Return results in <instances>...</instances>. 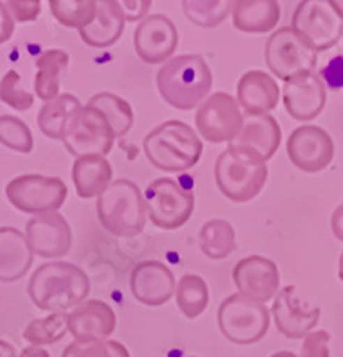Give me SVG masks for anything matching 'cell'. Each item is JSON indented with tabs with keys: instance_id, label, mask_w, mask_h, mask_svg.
I'll list each match as a JSON object with an SVG mask.
<instances>
[{
	"instance_id": "42",
	"label": "cell",
	"mask_w": 343,
	"mask_h": 357,
	"mask_svg": "<svg viewBox=\"0 0 343 357\" xmlns=\"http://www.w3.org/2000/svg\"><path fill=\"white\" fill-rule=\"evenodd\" d=\"M13 33H15V20H13L8 6L0 2V45L11 40Z\"/></svg>"
},
{
	"instance_id": "9",
	"label": "cell",
	"mask_w": 343,
	"mask_h": 357,
	"mask_svg": "<svg viewBox=\"0 0 343 357\" xmlns=\"http://www.w3.org/2000/svg\"><path fill=\"white\" fill-rule=\"evenodd\" d=\"M265 61L270 72L286 82L300 73L314 72L319 54L294 29L282 27L274 31L266 41Z\"/></svg>"
},
{
	"instance_id": "19",
	"label": "cell",
	"mask_w": 343,
	"mask_h": 357,
	"mask_svg": "<svg viewBox=\"0 0 343 357\" xmlns=\"http://www.w3.org/2000/svg\"><path fill=\"white\" fill-rule=\"evenodd\" d=\"M272 314L275 327L282 336L290 340H304L319 324L320 307L303 305L295 296V286H284L274 298Z\"/></svg>"
},
{
	"instance_id": "12",
	"label": "cell",
	"mask_w": 343,
	"mask_h": 357,
	"mask_svg": "<svg viewBox=\"0 0 343 357\" xmlns=\"http://www.w3.org/2000/svg\"><path fill=\"white\" fill-rule=\"evenodd\" d=\"M114 139L116 136L102 111L88 104V106H82V109L72 118L63 143L66 151L75 158H84V155L106 158L113 151Z\"/></svg>"
},
{
	"instance_id": "49",
	"label": "cell",
	"mask_w": 343,
	"mask_h": 357,
	"mask_svg": "<svg viewBox=\"0 0 343 357\" xmlns=\"http://www.w3.org/2000/svg\"><path fill=\"white\" fill-rule=\"evenodd\" d=\"M188 357H197V356H188Z\"/></svg>"
},
{
	"instance_id": "11",
	"label": "cell",
	"mask_w": 343,
	"mask_h": 357,
	"mask_svg": "<svg viewBox=\"0 0 343 357\" xmlns=\"http://www.w3.org/2000/svg\"><path fill=\"white\" fill-rule=\"evenodd\" d=\"M245 118L233 95L217 91L206 98L195 113L199 136L211 143H233L243 129Z\"/></svg>"
},
{
	"instance_id": "18",
	"label": "cell",
	"mask_w": 343,
	"mask_h": 357,
	"mask_svg": "<svg viewBox=\"0 0 343 357\" xmlns=\"http://www.w3.org/2000/svg\"><path fill=\"white\" fill-rule=\"evenodd\" d=\"M135 298L148 307H160L176 295L177 282L174 272L161 261H142L136 264L129 279Z\"/></svg>"
},
{
	"instance_id": "27",
	"label": "cell",
	"mask_w": 343,
	"mask_h": 357,
	"mask_svg": "<svg viewBox=\"0 0 343 357\" xmlns=\"http://www.w3.org/2000/svg\"><path fill=\"white\" fill-rule=\"evenodd\" d=\"M70 57L65 50H45L36 59V77H34V93L43 102H50L59 97L63 77L68 68Z\"/></svg>"
},
{
	"instance_id": "32",
	"label": "cell",
	"mask_w": 343,
	"mask_h": 357,
	"mask_svg": "<svg viewBox=\"0 0 343 357\" xmlns=\"http://www.w3.org/2000/svg\"><path fill=\"white\" fill-rule=\"evenodd\" d=\"M68 333V312H50L45 318H34L25 327L24 340L29 347H47L61 341Z\"/></svg>"
},
{
	"instance_id": "14",
	"label": "cell",
	"mask_w": 343,
	"mask_h": 357,
	"mask_svg": "<svg viewBox=\"0 0 343 357\" xmlns=\"http://www.w3.org/2000/svg\"><path fill=\"white\" fill-rule=\"evenodd\" d=\"M25 238L34 256L43 259L66 256L74 241L70 223L57 211L31 216L25 223Z\"/></svg>"
},
{
	"instance_id": "7",
	"label": "cell",
	"mask_w": 343,
	"mask_h": 357,
	"mask_svg": "<svg viewBox=\"0 0 343 357\" xmlns=\"http://www.w3.org/2000/svg\"><path fill=\"white\" fill-rule=\"evenodd\" d=\"M147 216L155 227L174 231L188 222L195 209V197L192 191L184 190L177 181L160 177L152 181L145 190Z\"/></svg>"
},
{
	"instance_id": "3",
	"label": "cell",
	"mask_w": 343,
	"mask_h": 357,
	"mask_svg": "<svg viewBox=\"0 0 343 357\" xmlns=\"http://www.w3.org/2000/svg\"><path fill=\"white\" fill-rule=\"evenodd\" d=\"M143 152L152 167L165 172H184L199 162L204 145L188 123L167 120L145 136Z\"/></svg>"
},
{
	"instance_id": "8",
	"label": "cell",
	"mask_w": 343,
	"mask_h": 357,
	"mask_svg": "<svg viewBox=\"0 0 343 357\" xmlns=\"http://www.w3.org/2000/svg\"><path fill=\"white\" fill-rule=\"evenodd\" d=\"M291 29L319 54L333 49L342 40L343 18L331 0H304L295 8Z\"/></svg>"
},
{
	"instance_id": "41",
	"label": "cell",
	"mask_w": 343,
	"mask_h": 357,
	"mask_svg": "<svg viewBox=\"0 0 343 357\" xmlns=\"http://www.w3.org/2000/svg\"><path fill=\"white\" fill-rule=\"evenodd\" d=\"M125 22H142L147 18V13L151 9V0H123L120 2Z\"/></svg>"
},
{
	"instance_id": "17",
	"label": "cell",
	"mask_w": 343,
	"mask_h": 357,
	"mask_svg": "<svg viewBox=\"0 0 343 357\" xmlns=\"http://www.w3.org/2000/svg\"><path fill=\"white\" fill-rule=\"evenodd\" d=\"M281 95L286 113L294 120L311 122L326 107L327 88L317 72L300 73L284 82Z\"/></svg>"
},
{
	"instance_id": "36",
	"label": "cell",
	"mask_w": 343,
	"mask_h": 357,
	"mask_svg": "<svg viewBox=\"0 0 343 357\" xmlns=\"http://www.w3.org/2000/svg\"><path fill=\"white\" fill-rule=\"evenodd\" d=\"M61 357H131V354L122 343L114 340L95 341V343L72 341L63 350Z\"/></svg>"
},
{
	"instance_id": "39",
	"label": "cell",
	"mask_w": 343,
	"mask_h": 357,
	"mask_svg": "<svg viewBox=\"0 0 343 357\" xmlns=\"http://www.w3.org/2000/svg\"><path fill=\"white\" fill-rule=\"evenodd\" d=\"M9 13H11L13 20L18 24H27L34 22L41 11L40 0H9L6 2Z\"/></svg>"
},
{
	"instance_id": "1",
	"label": "cell",
	"mask_w": 343,
	"mask_h": 357,
	"mask_svg": "<svg viewBox=\"0 0 343 357\" xmlns=\"http://www.w3.org/2000/svg\"><path fill=\"white\" fill-rule=\"evenodd\" d=\"M91 282L82 268L68 261L41 264L27 284V293L38 309L50 312L74 311L88 301Z\"/></svg>"
},
{
	"instance_id": "38",
	"label": "cell",
	"mask_w": 343,
	"mask_h": 357,
	"mask_svg": "<svg viewBox=\"0 0 343 357\" xmlns=\"http://www.w3.org/2000/svg\"><path fill=\"white\" fill-rule=\"evenodd\" d=\"M329 343L331 334L327 331H313L303 340V349L298 357H331Z\"/></svg>"
},
{
	"instance_id": "15",
	"label": "cell",
	"mask_w": 343,
	"mask_h": 357,
	"mask_svg": "<svg viewBox=\"0 0 343 357\" xmlns=\"http://www.w3.org/2000/svg\"><path fill=\"white\" fill-rule=\"evenodd\" d=\"M179 43L176 24L165 15H151L135 31V50L147 65H165L170 61Z\"/></svg>"
},
{
	"instance_id": "10",
	"label": "cell",
	"mask_w": 343,
	"mask_h": 357,
	"mask_svg": "<svg viewBox=\"0 0 343 357\" xmlns=\"http://www.w3.org/2000/svg\"><path fill=\"white\" fill-rule=\"evenodd\" d=\"M6 195L18 211L36 216L57 211L65 204L68 188L59 177L27 174L13 178L6 186Z\"/></svg>"
},
{
	"instance_id": "22",
	"label": "cell",
	"mask_w": 343,
	"mask_h": 357,
	"mask_svg": "<svg viewBox=\"0 0 343 357\" xmlns=\"http://www.w3.org/2000/svg\"><path fill=\"white\" fill-rule=\"evenodd\" d=\"M229 145L249 149L256 152L263 161H268L274 158L281 145V127L272 114L247 116L238 138Z\"/></svg>"
},
{
	"instance_id": "4",
	"label": "cell",
	"mask_w": 343,
	"mask_h": 357,
	"mask_svg": "<svg viewBox=\"0 0 343 357\" xmlns=\"http://www.w3.org/2000/svg\"><path fill=\"white\" fill-rule=\"evenodd\" d=\"M268 167L256 152L229 145L215 162V181L222 195L231 202H249L261 193Z\"/></svg>"
},
{
	"instance_id": "34",
	"label": "cell",
	"mask_w": 343,
	"mask_h": 357,
	"mask_svg": "<svg viewBox=\"0 0 343 357\" xmlns=\"http://www.w3.org/2000/svg\"><path fill=\"white\" fill-rule=\"evenodd\" d=\"M234 2L231 0H184L183 11L186 18L199 27H217L233 13Z\"/></svg>"
},
{
	"instance_id": "21",
	"label": "cell",
	"mask_w": 343,
	"mask_h": 357,
	"mask_svg": "<svg viewBox=\"0 0 343 357\" xmlns=\"http://www.w3.org/2000/svg\"><path fill=\"white\" fill-rule=\"evenodd\" d=\"M281 98V89L275 79L261 70L245 72L238 81L236 100L247 116L270 114Z\"/></svg>"
},
{
	"instance_id": "20",
	"label": "cell",
	"mask_w": 343,
	"mask_h": 357,
	"mask_svg": "<svg viewBox=\"0 0 343 357\" xmlns=\"http://www.w3.org/2000/svg\"><path fill=\"white\" fill-rule=\"evenodd\" d=\"M116 329V314L113 307L102 301H86L68 312V333L74 341L95 343L109 340Z\"/></svg>"
},
{
	"instance_id": "35",
	"label": "cell",
	"mask_w": 343,
	"mask_h": 357,
	"mask_svg": "<svg viewBox=\"0 0 343 357\" xmlns=\"http://www.w3.org/2000/svg\"><path fill=\"white\" fill-rule=\"evenodd\" d=\"M0 143L20 154H31L34 149L33 132L27 123L13 114L0 116Z\"/></svg>"
},
{
	"instance_id": "16",
	"label": "cell",
	"mask_w": 343,
	"mask_h": 357,
	"mask_svg": "<svg viewBox=\"0 0 343 357\" xmlns=\"http://www.w3.org/2000/svg\"><path fill=\"white\" fill-rule=\"evenodd\" d=\"M233 280L238 293L266 304L277 296L281 275L277 264L272 259L265 256H249L236 263Z\"/></svg>"
},
{
	"instance_id": "29",
	"label": "cell",
	"mask_w": 343,
	"mask_h": 357,
	"mask_svg": "<svg viewBox=\"0 0 343 357\" xmlns=\"http://www.w3.org/2000/svg\"><path fill=\"white\" fill-rule=\"evenodd\" d=\"M199 245L202 254L209 259H225L236 250V232L227 220H209L200 227Z\"/></svg>"
},
{
	"instance_id": "26",
	"label": "cell",
	"mask_w": 343,
	"mask_h": 357,
	"mask_svg": "<svg viewBox=\"0 0 343 357\" xmlns=\"http://www.w3.org/2000/svg\"><path fill=\"white\" fill-rule=\"evenodd\" d=\"M72 181L81 199L98 197L113 183V168L104 155L77 158L72 167Z\"/></svg>"
},
{
	"instance_id": "28",
	"label": "cell",
	"mask_w": 343,
	"mask_h": 357,
	"mask_svg": "<svg viewBox=\"0 0 343 357\" xmlns=\"http://www.w3.org/2000/svg\"><path fill=\"white\" fill-rule=\"evenodd\" d=\"M82 109L77 97L70 93H61L54 100L45 102L38 113V127L47 138L63 139L72 118Z\"/></svg>"
},
{
	"instance_id": "31",
	"label": "cell",
	"mask_w": 343,
	"mask_h": 357,
	"mask_svg": "<svg viewBox=\"0 0 343 357\" xmlns=\"http://www.w3.org/2000/svg\"><path fill=\"white\" fill-rule=\"evenodd\" d=\"M88 104L97 107L98 111H102V114L106 116L107 122H109L111 129H113L116 138H122V136H125L132 129L135 111H132V106L125 98L109 93V91H100V93L93 95Z\"/></svg>"
},
{
	"instance_id": "23",
	"label": "cell",
	"mask_w": 343,
	"mask_h": 357,
	"mask_svg": "<svg viewBox=\"0 0 343 357\" xmlns=\"http://www.w3.org/2000/svg\"><path fill=\"white\" fill-rule=\"evenodd\" d=\"M125 27L122 6L116 0L97 2V17L88 27L81 29V40L93 49H107L120 40Z\"/></svg>"
},
{
	"instance_id": "47",
	"label": "cell",
	"mask_w": 343,
	"mask_h": 357,
	"mask_svg": "<svg viewBox=\"0 0 343 357\" xmlns=\"http://www.w3.org/2000/svg\"><path fill=\"white\" fill-rule=\"evenodd\" d=\"M270 357H298V356H295L294 352H288V350H281V352H275L274 356H270Z\"/></svg>"
},
{
	"instance_id": "48",
	"label": "cell",
	"mask_w": 343,
	"mask_h": 357,
	"mask_svg": "<svg viewBox=\"0 0 343 357\" xmlns=\"http://www.w3.org/2000/svg\"><path fill=\"white\" fill-rule=\"evenodd\" d=\"M338 275H340V280L343 282V252H342V256H340V261H338Z\"/></svg>"
},
{
	"instance_id": "6",
	"label": "cell",
	"mask_w": 343,
	"mask_h": 357,
	"mask_svg": "<svg viewBox=\"0 0 343 357\" xmlns=\"http://www.w3.org/2000/svg\"><path fill=\"white\" fill-rule=\"evenodd\" d=\"M270 314L272 312L265 304L252 301L241 293H234L218 307V329L231 343L254 345L268 333Z\"/></svg>"
},
{
	"instance_id": "5",
	"label": "cell",
	"mask_w": 343,
	"mask_h": 357,
	"mask_svg": "<svg viewBox=\"0 0 343 357\" xmlns=\"http://www.w3.org/2000/svg\"><path fill=\"white\" fill-rule=\"evenodd\" d=\"M98 222L107 232L120 238H132L145 229L147 207L138 184L129 178H116L97 197Z\"/></svg>"
},
{
	"instance_id": "44",
	"label": "cell",
	"mask_w": 343,
	"mask_h": 357,
	"mask_svg": "<svg viewBox=\"0 0 343 357\" xmlns=\"http://www.w3.org/2000/svg\"><path fill=\"white\" fill-rule=\"evenodd\" d=\"M18 357H50L49 350L41 349V347H25Z\"/></svg>"
},
{
	"instance_id": "37",
	"label": "cell",
	"mask_w": 343,
	"mask_h": 357,
	"mask_svg": "<svg viewBox=\"0 0 343 357\" xmlns=\"http://www.w3.org/2000/svg\"><path fill=\"white\" fill-rule=\"evenodd\" d=\"M0 102H4L9 107L20 111V113L33 107L34 95L29 93L27 89L22 86V77L15 70H9L0 81Z\"/></svg>"
},
{
	"instance_id": "30",
	"label": "cell",
	"mask_w": 343,
	"mask_h": 357,
	"mask_svg": "<svg viewBox=\"0 0 343 357\" xmlns=\"http://www.w3.org/2000/svg\"><path fill=\"white\" fill-rule=\"evenodd\" d=\"M177 307L188 320H195L208 309L209 288L208 282L195 273H186L179 279L176 289Z\"/></svg>"
},
{
	"instance_id": "24",
	"label": "cell",
	"mask_w": 343,
	"mask_h": 357,
	"mask_svg": "<svg viewBox=\"0 0 343 357\" xmlns=\"http://www.w3.org/2000/svg\"><path fill=\"white\" fill-rule=\"evenodd\" d=\"M34 252L25 234L15 227H0V280L13 282L31 270Z\"/></svg>"
},
{
	"instance_id": "25",
	"label": "cell",
	"mask_w": 343,
	"mask_h": 357,
	"mask_svg": "<svg viewBox=\"0 0 343 357\" xmlns=\"http://www.w3.org/2000/svg\"><path fill=\"white\" fill-rule=\"evenodd\" d=\"M281 18L275 0H238L233 8V24L247 34H265L274 31Z\"/></svg>"
},
{
	"instance_id": "2",
	"label": "cell",
	"mask_w": 343,
	"mask_h": 357,
	"mask_svg": "<svg viewBox=\"0 0 343 357\" xmlns=\"http://www.w3.org/2000/svg\"><path fill=\"white\" fill-rule=\"evenodd\" d=\"M155 86L167 104L179 111L199 107L208 98L213 86V73L199 54L172 57L155 73Z\"/></svg>"
},
{
	"instance_id": "33",
	"label": "cell",
	"mask_w": 343,
	"mask_h": 357,
	"mask_svg": "<svg viewBox=\"0 0 343 357\" xmlns=\"http://www.w3.org/2000/svg\"><path fill=\"white\" fill-rule=\"evenodd\" d=\"M50 11L61 25L70 29H84L97 17V2L93 0H50Z\"/></svg>"
},
{
	"instance_id": "40",
	"label": "cell",
	"mask_w": 343,
	"mask_h": 357,
	"mask_svg": "<svg viewBox=\"0 0 343 357\" xmlns=\"http://www.w3.org/2000/svg\"><path fill=\"white\" fill-rule=\"evenodd\" d=\"M319 77L322 79L326 88H343V57H335L333 61L327 63V66H323L322 72L319 73Z\"/></svg>"
},
{
	"instance_id": "43",
	"label": "cell",
	"mask_w": 343,
	"mask_h": 357,
	"mask_svg": "<svg viewBox=\"0 0 343 357\" xmlns=\"http://www.w3.org/2000/svg\"><path fill=\"white\" fill-rule=\"evenodd\" d=\"M331 229L336 240L343 241V204H340L331 216Z\"/></svg>"
},
{
	"instance_id": "13",
	"label": "cell",
	"mask_w": 343,
	"mask_h": 357,
	"mask_svg": "<svg viewBox=\"0 0 343 357\" xmlns=\"http://www.w3.org/2000/svg\"><path fill=\"white\" fill-rule=\"evenodd\" d=\"M286 154L298 170L319 174L335 159V142L322 127L300 126L288 136Z\"/></svg>"
},
{
	"instance_id": "46",
	"label": "cell",
	"mask_w": 343,
	"mask_h": 357,
	"mask_svg": "<svg viewBox=\"0 0 343 357\" xmlns=\"http://www.w3.org/2000/svg\"><path fill=\"white\" fill-rule=\"evenodd\" d=\"M333 8L336 9V13H338L340 17L343 18V0H331Z\"/></svg>"
},
{
	"instance_id": "45",
	"label": "cell",
	"mask_w": 343,
	"mask_h": 357,
	"mask_svg": "<svg viewBox=\"0 0 343 357\" xmlns=\"http://www.w3.org/2000/svg\"><path fill=\"white\" fill-rule=\"evenodd\" d=\"M0 357H18V354L11 343L0 340Z\"/></svg>"
}]
</instances>
